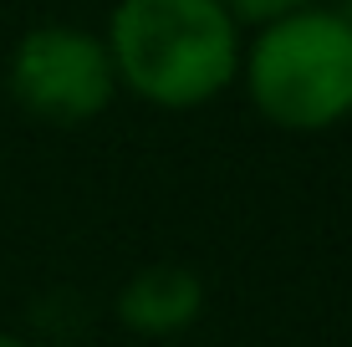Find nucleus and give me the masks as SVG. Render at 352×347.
I'll return each mask as SVG.
<instances>
[{"instance_id":"f257e3e1","label":"nucleus","mask_w":352,"mask_h":347,"mask_svg":"<svg viewBox=\"0 0 352 347\" xmlns=\"http://www.w3.org/2000/svg\"><path fill=\"white\" fill-rule=\"evenodd\" d=\"M118 87L164 113H189L240 77V26L220 0H118L107 21Z\"/></svg>"},{"instance_id":"f03ea898","label":"nucleus","mask_w":352,"mask_h":347,"mask_svg":"<svg viewBox=\"0 0 352 347\" xmlns=\"http://www.w3.org/2000/svg\"><path fill=\"white\" fill-rule=\"evenodd\" d=\"M240 77L265 123L286 133H322L352 117V31L337 10L307 5L256 26L240 52Z\"/></svg>"},{"instance_id":"7ed1b4c3","label":"nucleus","mask_w":352,"mask_h":347,"mask_svg":"<svg viewBox=\"0 0 352 347\" xmlns=\"http://www.w3.org/2000/svg\"><path fill=\"white\" fill-rule=\"evenodd\" d=\"M10 98L41 123H92L118 98L107 41L82 26H36L10 52Z\"/></svg>"},{"instance_id":"20e7f679","label":"nucleus","mask_w":352,"mask_h":347,"mask_svg":"<svg viewBox=\"0 0 352 347\" xmlns=\"http://www.w3.org/2000/svg\"><path fill=\"white\" fill-rule=\"evenodd\" d=\"M199 312H204V281L174 260L143 266L118 291V322L138 337H179L199 322Z\"/></svg>"},{"instance_id":"39448f33","label":"nucleus","mask_w":352,"mask_h":347,"mask_svg":"<svg viewBox=\"0 0 352 347\" xmlns=\"http://www.w3.org/2000/svg\"><path fill=\"white\" fill-rule=\"evenodd\" d=\"M220 5L235 16V26H271L291 10H307L311 0H220Z\"/></svg>"},{"instance_id":"423d86ee","label":"nucleus","mask_w":352,"mask_h":347,"mask_svg":"<svg viewBox=\"0 0 352 347\" xmlns=\"http://www.w3.org/2000/svg\"><path fill=\"white\" fill-rule=\"evenodd\" d=\"M0 347H31V342H21V337H10V332H0Z\"/></svg>"},{"instance_id":"0eeeda50","label":"nucleus","mask_w":352,"mask_h":347,"mask_svg":"<svg viewBox=\"0 0 352 347\" xmlns=\"http://www.w3.org/2000/svg\"><path fill=\"white\" fill-rule=\"evenodd\" d=\"M337 16H342V21H347V31H352V0H347V5H342V10H337Z\"/></svg>"}]
</instances>
